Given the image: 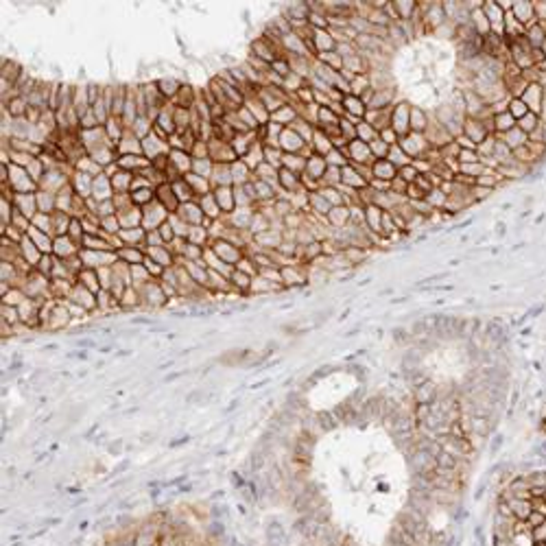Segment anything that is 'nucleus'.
Listing matches in <instances>:
<instances>
[{
  "instance_id": "obj_1",
  "label": "nucleus",
  "mask_w": 546,
  "mask_h": 546,
  "mask_svg": "<svg viewBox=\"0 0 546 546\" xmlns=\"http://www.w3.org/2000/svg\"><path fill=\"white\" fill-rule=\"evenodd\" d=\"M544 94H546V90H544L542 83H529L520 98L527 103L529 112L542 116V112H544Z\"/></svg>"
},
{
  "instance_id": "obj_2",
  "label": "nucleus",
  "mask_w": 546,
  "mask_h": 546,
  "mask_svg": "<svg viewBox=\"0 0 546 546\" xmlns=\"http://www.w3.org/2000/svg\"><path fill=\"white\" fill-rule=\"evenodd\" d=\"M437 398H439V387L433 383V380H426L424 385H420V387L413 389V400H415V404L431 406Z\"/></svg>"
},
{
  "instance_id": "obj_3",
  "label": "nucleus",
  "mask_w": 546,
  "mask_h": 546,
  "mask_svg": "<svg viewBox=\"0 0 546 546\" xmlns=\"http://www.w3.org/2000/svg\"><path fill=\"white\" fill-rule=\"evenodd\" d=\"M509 505V511L516 520H527L529 514L533 511V498L531 500H522V498H509L507 500Z\"/></svg>"
},
{
  "instance_id": "obj_4",
  "label": "nucleus",
  "mask_w": 546,
  "mask_h": 546,
  "mask_svg": "<svg viewBox=\"0 0 546 546\" xmlns=\"http://www.w3.org/2000/svg\"><path fill=\"white\" fill-rule=\"evenodd\" d=\"M492 123H494V129L498 131V134L505 136L507 131H511L516 127V118L509 112H500V114H494Z\"/></svg>"
},
{
  "instance_id": "obj_5",
  "label": "nucleus",
  "mask_w": 546,
  "mask_h": 546,
  "mask_svg": "<svg viewBox=\"0 0 546 546\" xmlns=\"http://www.w3.org/2000/svg\"><path fill=\"white\" fill-rule=\"evenodd\" d=\"M503 142L511 149V151H516V149H520V147L527 145V142H529V136H527L522 129L514 127L511 131H507V134H505V140H503Z\"/></svg>"
},
{
  "instance_id": "obj_6",
  "label": "nucleus",
  "mask_w": 546,
  "mask_h": 546,
  "mask_svg": "<svg viewBox=\"0 0 546 546\" xmlns=\"http://www.w3.org/2000/svg\"><path fill=\"white\" fill-rule=\"evenodd\" d=\"M540 125H542V116H538V114H533V112H529V114L525 116V118H520V120H518V123H516L518 129H522L527 136H531V134L538 129Z\"/></svg>"
},
{
  "instance_id": "obj_7",
  "label": "nucleus",
  "mask_w": 546,
  "mask_h": 546,
  "mask_svg": "<svg viewBox=\"0 0 546 546\" xmlns=\"http://www.w3.org/2000/svg\"><path fill=\"white\" fill-rule=\"evenodd\" d=\"M507 112H509L511 116L516 118V123L520 118H525V116L529 114V107H527V103L522 101V98H509V105H507Z\"/></svg>"
},
{
  "instance_id": "obj_8",
  "label": "nucleus",
  "mask_w": 546,
  "mask_h": 546,
  "mask_svg": "<svg viewBox=\"0 0 546 546\" xmlns=\"http://www.w3.org/2000/svg\"><path fill=\"white\" fill-rule=\"evenodd\" d=\"M391 334H393V341L398 345H411L413 341H415L413 339V334H411V330H406V328H395Z\"/></svg>"
},
{
  "instance_id": "obj_9",
  "label": "nucleus",
  "mask_w": 546,
  "mask_h": 546,
  "mask_svg": "<svg viewBox=\"0 0 546 546\" xmlns=\"http://www.w3.org/2000/svg\"><path fill=\"white\" fill-rule=\"evenodd\" d=\"M503 446H505V435H503V433H494V437L489 439V448H487L489 457H496V455H498Z\"/></svg>"
},
{
  "instance_id": "obj_10",
  "label": "nucleus",
  "mask_w": 546,
  "mask_h": 546,
  "mask_svg": "<svg viewBox=\"0 0 546 546\" xmlns=\"http://www.w3.org/2000/svg\"><path fill=\"white\" fill-rule=\"evenodd\" d=\"M531 540H533V544H546V522H542L540 527L533 529Z\"/></svg>"
},
{
  "instance_id": "obj_11",
  "label": "nucleus",
  "mask_w": 546,
  "mask_h": 546,
  "mask_svg": "<svg viewBox=\"0 0 546 546\" xmlns=\"http://www.w3.org/2000/svg\"><path fill=\"white\" fill-rule=\"evenodd\" d=\"M472 536H474V546H487V536H485L483 525H476V527H474Z\"/></svg>"
},
{
  "instance_id": "obj_12",
  "label": "nucleus",
  "mask_w": 546,
  "mask_h": 546,
  "mask_svg": "<svg viewBox=\"0 0 546 546\" xmlns=\"http://www.w3.org/2000/svg\"><path fill=\"white\" fill-rule=\"evenodd\" d=\"M525 522H527L529 527H531V531H533V529H536V527H540V525H542V522H546V516H542V514H540V511L533 509L531 514H529V518H527Z\"/></svg>"
},
{
  "instance_id": "obj_13",
  "label": "nucleus",
  "mask_w": 546,
  "mask_h": 546,
  "mask_svg": "<svg viewBox=\"0 0 546 546\" xmlns=\"http://www.w3.org/2000/svg\"><path fill=\"white\" fill-rule=\"evenodd\" d=\"M487 489H489V481H487V474H485V478L478 483V487L474 489V500H483V496H485Z\"/></svg>"
},
{
  "instance_id": "obj_14",
  "label": "nucleus",
  "mask_w": 546,
  "mask_h": 546,
  "mask_svg": "<svg viewBox=\"0 0 546 546\" xmlns=\"http://www.w3.org/2000/svg\"><path fill=\"white\" fill-rule=\"evenodd\" d=\"M109 525H112V518L105 516V518H101L98 522H94V525H92V531H103V527H109Z\"/></svg>"
},
{
  "instance_id": "obj_15",
  "label": "nucleus",
  "mask_w": 546,
  "mask_h": 546,
  "mask_svg": "<svg viewBox=\"0 0 546 546\" xmlns=\"http://www.w3.org/2000/svg\"><path fill=\"white\" fill-rule=\"evenodd\" d=\"M223 494H225L223 489H217V492H212L210 498H212V500H221V498H223Z\"/></svg>"
},
{
  "instance_id": "obj_16",
  "label": "nucleus",
  "mask_w": 546,
  "mask_h": 546,
  "mask_svg": "<svg viewBox=\"0 0 546 546\" xmlns=\"http://www.w3.org/2000/svg\"><path fill=\"white\" fill-rule=\"evenodd\" d=\"M496 230H498V234L503 236L505 234V223H498V225H496Z\"/></svg>"
},
{
  "instance_id": "obj_17",
  "label": "nucleus",
  "mask_w": 546,
  "mask_h": 546,
  "mask_svg": "<svg viewBox=\"0 0 546 546\" xmlns=\"http://www.w3.org/2000/svg\"><path fill=\"white\" fill-rule=\"evenodd\" d=\"M540 51H542V55L546 57V40H544V44H542V48H540Z\"/></svg>"
},
{
  "instance_id": "obj_18",
  "label": "nucleus",
  "mask_w": 546,
  "mask_h": 546,
  "mask_svg": "<svg viewBox=\"0 0 546 546\" xmlns=\"http://www.w3.org/2000/svg\"><path fill=\"white\" fill-rule=\"evenodd\" d=\"M11 546H24V542H13Z\"/></svg>"
},
{
  "instance_id": "obj_19",
  "label": "nucleus",
  "mask_w": 546,
  "mask_h": 546,
  "mask_svg": "<svg viewBox=\"0 0 546 546\" xmlns=\"http://www.w3.org/2000/svg\"><path fill=\"white\" fill-rule=\"evenodd\" d=\"M153 546H159V542H157V544H153Z\"/></svg>"
}]
</instances>
